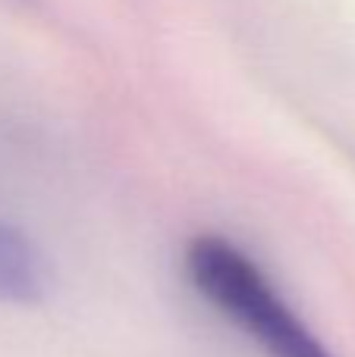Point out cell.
I'll use <instances>...</instances> for the list:
<instances>
[{
	"mask_svg": "<svg viewBox=\"0 0 355 357\" xmlns=\"http://www.w3.org/2000/svg\"><path fill=\"white\" fill-rule=\"evenodd\" d=\"M182 270L201 301L261 348L264 357H337L236 241L217 232L195 235L182 254Z\"/></svg>",
	"mask_w": 355,
	"mask_h": 357,
	"instance_id": "6da1fadb",
	"label": "cell"
},
{
	"mask_svg": "<svg viewBox=\"0 0 355 357\" xmlns=\"http://www.w3.org/2000/svg\"><path fill=\"white\" fill-rule=\"evenodd\" d=\"M50 291V264L22 226L0 220V304L38 307Z\"/></svg>",
	"mask_w": 355,
	"mask_h": 357,
	"instance_id": "7a4b0ae2",
	"label": "cell"
}]
</instances>
